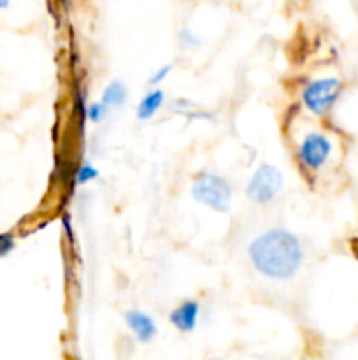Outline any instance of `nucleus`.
I'll list each match as a JSON object with an SVG mask.
<instances>
[{
    "label": "nucleus",
    "instance_id": "14",
    "mask_svg": "<svg viewBox=\"0 0 358 360\" xmlns=\"http://www.w3.org/2000/svg\"><path fill=\"white\" fill-rule=\"evenodd\" d=\"M181 41L185 46H199L200 44L199 39H197L195 35L188 30V28H185V30L181 32Z\"/></svg>",
    "mask_w": 358,
    "mask_h": 360
},
{
    "label": "nucleus",
    "instance_id": "1",
    "mask_svg": "<svg viewBox=\"0 0 358 360\" xmlns=\"http://www.w3.org/2000/svg\"><path fill=\"white\" fill-rule=\"evenodd\" d=\"M251 266L269 280H290L304 260L300 239L286 229L274 227L262 232L248 248Z\"/></svg>",
    "mask_w": 358,
    "mask_h": 360
},
{
    "label": "nucleus",
    "instance_id": "12",
    "mask_svg": "<svg viewBox=\"0 0 358 360\" xmlns=\"http://www.w3.org/2000/svg\"><path fill=\"white\" fill-rule=\"evenodd\" d=\"M14 248H16V238L13 232H0V259L11 255Z\"/></svg>",
    "mask_w": 358,
    "mask_h": 360
},
{
    "label": "nucleus",
    "instance_id": "8",
    "mask_svg": "<svg viewBox=\"0 0 358 360\" xmlns=\"http://www.w3.org/2000/svg\"><path fill=\"white\" fill-rule=\"evenodd\" d=\"M165 101V91L161 88H153L147 94H144V97L140 98L139 105H137V120L140 122H147V120L154 118L157 112L160 111V108L164 105Z\"/></svg>",
    "mask_w": 358,
    "mask_h": 360
},
{
    "label": "nucleus",
    "instance_id": "7",
    "mask_svg": "<svg viewBox=\"0 0 358 360\" xmlns=\"http://www.w3.org/2000/svg\"><path fill=\"white\" fill-rule=\"evenodd\" d=\"M125 323L130 329V333L135 336V340L142 345L151 343L158 334V327L153 316L140 311V309H130V311H126Z\"/></svg>",
    "mask_w": 358,
    "mask_h": 360
},
{
    "label": "nucleus",
    "instance_id": "9",
    "mask_svg": "<svg viewBox=\"0 0 358 360\" xmlns=\"http://www.w3.org/2000/svg\"><path fill=\"white\" fill-rule=\"evenodd\" d=\"M126 98H128V90H126L125 83L116 79V81H111V83L104 88L100 102L104 105H107L109 109H112V108H121V105H125Z\"/></svg>",
    "mask_w": 358,
    "mask_h": 360
},
{
    "label": "nucleus",
    "instance_id": "3",
    "mask_svg": "<svg viewBox=\"0 0 358 360\" xmlns=\"http://www.w3.org/2000/svg\"><path fill=\"white\" fill-rule=\"evenodd\" d=\"M192 195L202 206L214 213H228L232 206V186L223 176L211 171H202L195 176Z\"/></svg>",
    "mask_w": 358,
    "mask_h": 360
},
{
    "label": "nucleus",
    "instance_id": "15",
    "mask_svg": "<svg viewBox=\"0 0 358 360\" xmlns=\"http://www.w3.org/2000/svg\"><path fill=\"white\" fill-rule=\"evenodd\" d=\"M11 6V0H0V9H7Z\"/></svg>",
    "mask_w": 358,
    "mask_h": 360
},
{
    "label": "nucleus",
    "instance_id": "13",
    "mask_svg": "<svg viewBox=\"0 0 358 360\" xmlns=\"http://www.w3.org/2000/svg\"><path fill=\"white\" fill-rule=\"evenodd\" d=\"M171 72H172V65H161L160 69H157L153 74H151L150 79H147V86H158V84L164 83V81L167 79V76Z\"/></svg>",
    "mask_w": 358,
    "mask_h": 360
},
{
    "label": "nucleus",
    "instance_id": "11",
    "mask_svg": "<svg viewBox=\"0 0 358 360\" xmlns=\"http://www.w3.org/2000/svg\"><path fill=\"white\" fill-rule=\"evenodd\" d=\"M107 112H109V108L107 105L102 104L100 101L93 102V104L88 105V109H86V116L91 123L104 122V118L107 116Z\"/></svg>",
    "mask_w": 358,
    "mask_h": 360
},
{
    "label": "nucleus",
    "instance_id": "2",
    "mask_svg": "<svg viewBox=\"0 0 358 360\" xmlns=\"http://www.w3.org/2000/svg\"><path fill=\"white\" fill-rule=\"evenodd\" d=\"M344 91L340 77L326 76L309 81L300 94V102L307 112L316 118H325Z\"/></svg>",
    "mask_w": 358,
    "mask_h": 360
},
{
    "label": "nucleus",
    "instance_id": "4",
    "mask_svg": "<svg viewBox=\"0 0 358 360\" xmlns=\"http://www.w3.org/2000/svg\"><path fill=\"white\" fill-rule=\"evenodd\" d=\"M333 155V141L321 130H311L297 144L295 158L302 171L316 174L330 162Z\"/></svg>",
    "mask_w": 358,
    "mask_h": 360
},
{
    "label": "nucleus",
    "instance_id": "6",
    "mask_svg": "<svg viewBox=\"0 0 358 360\" xmlns=\"http://www.w3.org/2000/svg\"><path fill=\"white\" fill-rule=\"evenodd\" d=\"M200 316V304L195 299H186L181 304L175 306L168 315V322L175 330L183 334H190L197 329Z\"/></svg>",
    "mask_w": 358,
    "mask_h": 360
},
{
    "label": "nucleus",
    "instance_id": "5",
    "mask_svg": "<svg viewBox=\"0 0 358 360\" xmlns=\"http://www.w3.org/2000/svg\"><path fill=\"white\" fill-rule=\"evenodd\" d=\"M283 172L276 165L262 164L246 185L244 195L251 202L265 206L276 199L277 193L283 188Z\"/></svg>",
    "mask_w": 358,
    "mask_h": 360
},
{
    "label": "nucleus",
    "instance_id": "10",
    "mask_svg": "<svg viewBox=\"0 0 358 360\" xmlns=\"http://www.w3.org/2000/svg\"><path fill=\"white\" fill-rule=\"evenodd\" d=\"M97 178H98V169L93 167L90 162H83L76 172L77 185H88V183L95 181Z\"/></svg>",
    "mask_w": 358,
    "mask_h": 360
}]
</instances>
